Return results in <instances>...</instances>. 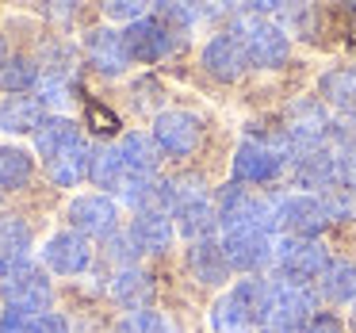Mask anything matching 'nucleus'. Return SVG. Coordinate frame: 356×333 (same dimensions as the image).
<instances>
[{"instance_id": "obj_1", "label": "nucleus", "mask_w": 356, "mask_h": 333, "mask_svg": "<svg viewBox=\"0 0 356 333\" xmlns=\"http://www.w3.org/2000/svg\"><path fill=\"white\" fill-rule=\"evenodd\" d=\"M310 318H314V295H310L307 284L268 279L257 330L261 333H302Z\"/></svg>"}, {"instance_id": "obj_2", "label": "nucleus", "mask_w": 356, "mask_h": 333, "mask_svg": "<svg viewBox=\"0 0 356 333\" xmlns=\"http://www.w3.org/2000/svg\"><path fill=\"white\" fill-rule=\"evenodd\" d=\"M0 295H4V302H8L12 314H24V318L50 314V302H54V287H50V279L42 276V268H35V264H27V261L12 264V268L4 272V279H0Z\"/></svg>"}, {"instance_id": "obj_3", "label": "nucleus", "mask_w": 356, "mask_h": 333, "mask_svg": "<svg viewBox=\"0 0 356 333\" xmlns=\"http://www.w3.org/2000/svg\"><path fill=\"white\" fill-rule=\"evenodd\" d=\"M264 287H268V279H245L234 291H226L211 310V325L218 333H253L257 322H261Z\"/></svg>"}, {"instance_id": "obj_4", "label": "nucleus", "mask_w": 356, "mask_h": 333, "mask_svg": "<svg viewBox=\"0 0 356 333\" xmlns=\"http://www.w3.org/2000/svg\"><path fill=\"white\" fill-rule=\"evenodd\" d=\"M238 39L245 47L249 65H257V70H280L287 62V54H291L287 50V35L276 24H268L261 12H245L238 19Z\"/></svg>"}, {"instance_id": "obj_5", "label": "nucleus", "mask_w": 356, "mask_h": 333, "mask_svg": "<svg viewBox=\"0 0 356 333\" xmlns=\"http://www.w3.org/2000/svg\"><path fill=\"white\" fill-rule=\"evenodd\" d=\"M272 207V226L284 230V238H310L325 230L330 215H325L318 195H284V200H268Z\"/></svg>"}, {"instance_id": "obj_6", "label": "nucleus", "mask_w": 356, "mask_h": 333, "mask_svg": "<svg viewBox=\"0 0 356 333\" xmlns=\"http://www.w3.org/2000/svg\"><path fill=\"white\" fill-rule=\"evenodd\" d=\"M276 268L284 272V279H295V284H307V279H322V272L330 268V257L318 241L310 238H280L276 249Z\"/></svg>"}, {"instance_id": "obj_7", "label": "nucleus", "mask_w": 356, "mask_h": 333, "mask_svg": "<svg viewBox=\"0 0 356 333\" xmlns=\"http://www.w3.org/2000/svg\"><path fill=\"white\" fill-rule=\"evenodd\" d=\"M215 215H218V222H222V234L226 230H245V226H261V230L272 226V207L261 203L257 195H249V188H241L238 180H230V184L218 192Z\"/></svg>"}, {"instance_id": "obj_8", "label": "nucleus", "mask_w": 356, "mask_h": 333, "mask_svg": "<svg viewBox=\"0 0 356 333\" xmlns=\"http://www.w3.org/2000/svg\"><path fill=\"white\" fill-rule=\"evenodd\" d=\"M123 39H127V50H131V62H146V65L169 58L180 47V31H172L157 16H146L138 24H131L123 31Z\"/></svg>"}, {"instance_id": "obj_9", "label": "nucleus", "mask_w": 356, "mask_h": 333, "mask_svg": "<svg viewBox=\"0 0 356 333\" xmlns=\"http://www.w3.org/2000/svg\"><path fill=\"white\" fill-rule=\"evenodd\" d=\"M284 154L276 149V142H257L245 138L234 154V177L238 184H272L284 172Z\"/></svg>"}, {"instance_id": "obj_10", "label": "nucleus", "mask_w": 356, "mask_h": 333, "mask_svg": "<svg viewBox=\"0 0 356 333\" xmlns=\"http://www.w3.org/2000/svg\"><path fill=\"white\" fill-rule=\"evenodd\" d=\"M200 134H203V127H200V119H195L192 111H177V108H172V111H161V115L154 119V142H157V149L169 154V157L195 154Z\"/></svg>"}, {"instance_id": "obj_11", "label": "nucleus", "mask_w": 356, "mask_h": 333, "mask_svg": "<svg viewBox=\"0 0 356 333\" xmlns=\"http://www.w3.org/2000/svg\"><path fill=\"white\" fill-rule=\"evenodd\" d=\"M272 238L268 230L261 226H245V230H226L222 234V253L230 261V268H241V272H257L272 261Z\"/></svg>"}, {"instance_id": "obj_12", "label": "nucleus", "mask_w": 356, "mask_h": 333, "mask_svg": "<svg viewBox=\"0 0 356 333\" xmlns=\"http://www.w3.org/2000/svg\"><path fill=\"white\" fill-rule=\"evenodd\" d=\"M42 261H47V268L58 272V276H77V272H85L88 264H92V245H88L85 234L62 230L42 245Z\"/></svg>"}, {"instance_id": "obj_13", "label": "nucleus", "mask_w": 356, "mask_h": 333, "mask_svg": "<svg viewBox=\"0 0 356 333\" xmlns=\"http://www.w3.org/2000/svg\"><path fill=\"white\" fill-rule=\"evenodd\" d=\"M70 222L85 238H111L119 222V207L108 195H77L70 203Z\"/></svg>"}, {"instance_id": "obj_14", "label": "nucleus", "mask_w": 356, "mask_h": 333, "mask_svg": "<svg viewBox=\"0 0 356 333\" xmlns=\"http://www.w3.org/2000/svg\"><path fill=\"white\" fill-rule=\"evenodd\" d=\"M287 165H291L295 184H299V188H310V192H325V188L337 184V149H330V146L302 149V154H295Z\"/></svg>"}, {"instance_id": "obj_15", "label": "nucleus", "mask_w": 356, "mask_h": 333, "mask_svg": "<svg viewBox=\"0 0 356 333\" xmlns=\"http://www.w3.org/2000/svg\"><path fill=\"white\" fill-rule=\"evenodd\" d=\"M85 54H88V62H92L100 73H108V77H119V73L131 65L127 39H123V31H115V27H96V31H88Z\"/></svg>"}, {"instance_id": "obj_16", "label": "nucleus", "mask_w": 356, "mask_h": 333, "mask_svg": "<svg viewBox=\"0 0 356 333\" xmlns=\"http://www.w3.org/2000/svg\"><path fill=\"white\" fill-rule=\"evenodd\" d=\"M249 58H245V47H241L238 35H215V39L203 47V70L211 73L215 81H238L245 73Z\"/></svg>"}, {"instance_id": "obj_17", "label": "nucleus", "mask_w": 356, "mask_h": 333, "mask_svg": "<svg viewBox=\"0 0 356 333\" xmlns=\"http://www.w3.org/2000/svg\"><path fill=\"white\" fill-rule=\"evenodd\" d=\"M111 295H115L119 307H127L134 314V310H149L154 307V279H149V272L134 268V264H123V268L115 272V279H111Z\"/></svg>"}, {"instance_id": "obj_18", "label": "nucleus", "mask_w": 356, "mask_h": 333, "mask_svg": "<svg viewBox=\"0 0 356 333\" xmlns=\"http://www.w3.org/2000/svg\"><path fill=\"white\" fill-rule=\"evenodd\" d=\"M47 123V108L39 96H8L0 104V131L8 134H35Z\"/></svg>"}, {"instance_id": "obj_19", "label": "nucleus", "mask_w": 356, "mask_h": 333, "mask_svg": "<svg viewBox=\"0 0 356 333\" xmlns=\"http://www.w3.org/2000/svg\"><path fill=\"white\" fill-rule=\"evenodd\" d=\"M131 241L138 253H165L172 245V222L165 211H138L131 222Z\"/></svg>"}, {"instance_id": "obj_20", "label": "nucleus", "mask_w": 356, "mask_h": 333, "mask_svg": "<svg viewBox=\"0 0 356 333\" xmlns=\"http://www.w3.org/2000/svg\"><path fill=\"white\" fill-rule=\"evenodd\" d=\"M188 264H192L200 284H226V279H230V261H226V253H222V241H215V238L192 241Z\"/></svg>"}, {"instance_id": "obj_21", "label": "nucleus", "mask_w": 356, "mask_h": 333, "mask_svg": "<svg viewBox=\"0 0 356 333\" xmlns=\"http://www.w3.org/2000/svg\"><path fill=\"white\" fill-rule=\"evenodd\" d=\"M77 142H85V138H81L77 123H73V119H65V115H47V123L35 131V149L42 154V161L65 154V149L77 146Z\"/></svg>"}, {"instance_id": "obj_22", "label": "nucleus", "mask_w": 356, "mask_h": 333, "mask_svg": "<svg viewBox=\"0 0 356 333\" xmlns=\"http://www.w3.org/2000/svg\"><path fill=\"white\" fill-rule=\"evenodd\" d=\"M119 154H123L127 177H154L157 161H161V149H157L154 134H123Z\"/></svg>"}, {"instance_id": "obj_23", "label": "nucleus", "mask_w": 356, "mask_h": 333, "mask_svg": "<svg viewBox=\"0 0 356 333\" xmlns=\"http://www.w3.org/2000/svg\"><path fill=\"white\" fill-rule=\"evenodd\" d=\"M88 161H92V146H88V142H77V146H70L65 154L50 157L47 177L54 180L58 188H73V184H81V177H88Z\"/></svg>"}, {"instance_id": "obj_24", "label": "nucleus", "mask_w": 356, "mask_h": 333, "mask_svg": "<svg viewBox=\"0 0 356 333\" xmlns=\"http://www.w3.org/2000/svg\"><path fill=\"white\" fill-rule=\"evenodd\" d=\"M88 180L96 188H123L127 180V165L119 146H96L92 149V161H88Z\"/></svg>"}, {"instance_id": "obj_25", "label": "nucleus", "mask_w": 356, "mask_h": 333, "mask_svg": "<svg viewBox=\"0 0 356 333\" xmlns=\"http://www.w3.org/2000/svg\"><path fill=\"white\" fill-rule=\"evenodd\" d=\"M318 88L325 104H333L345 115H356V70H330L318 81Z\"/></svg>"}, {"instance_id": "obj_26", "label": "nucleus", "mask_w": 356, "mask_h": 333, "mask_svg": "<svg viewBox=\"0 0 356 333\" xmlns=\"http://www.w3.org/2000/svg\"><path fill=\"white\" fill-rule=\"evenodd\" d=\"M318 291H322V299H330V302H353L356 299V264L330 261V268L322 272V279H318Z\"/></svg>"}, {"instance_id": "obj_27", "label": "nucleus", "mask_w": 356, "mask_h": 333, "mask_svg": "<svg viewBox=\"0 0 356 333\" xmlns=\"http://www.w3.org/2000/svg\"><path fill=\"white\" fill-rule=\"evenodd\" d=\"M172 218H177V230L184 234V238H192V241H207L211 230L218 226V215H215V207H211L207 200L172 211Z\"/></svg>"}, {"instance_id": "obj_28", "label": "nucleus", "mask_w": 356, "mask_h": 333, "mask_svg": "<svg viewBox=\"0 0 356 333\" xmlns=\"http://www.w3.org/2000/svg\"><path fill=\"white\" fill-rule=\"evenodd\" d=\"M200 200H207V184H203L200 172H180V177H172L161 184V207L180 211V207L200 203Z\"/></svg>"}, {"instance_id": "obj_29", "label": "nucleus", "mask_w": 356, "mask_h": 333, "mask_svg": "<svg viewBox=\"0 0 356 333\" xmlns=\"http://www.w3.org/2000/svg\"><path fill=\"white\" fill-rule=\"evenodd\" d=\"M31 172H35V157L27 154V149L0 146V188L16 192V188H24L27 180H31Z\"/></svg>"}, {"instance_id": "obj_30", "label": "nucleus", "mask_w": 356, "mask_h": 333, "mask_svg": "<svg viewBox=\"0 0 356 333\" xmlns=\"http://www.w3.org/2000/svg\"><path fill=\"white\" fill-rule=\"evenodd\" d=\"M27 249H31V226L16 215H4L0 218V257L4 261H24Z\"/></svg>"}, {"instance_id": "obj_31", "label": "nucleus", "mask_w": 356, "mask_h": 333, "mask_svg": "<svg viewBox=\"0 0 356 333\" xmlns=\"http://www.w3.org/2000/svg\"><path fill=\"white\" fill-rule=\"evenodd\" d=\"M31 85H39V70H35V62H27V58H8V62L0 65V88L12 96H24Z\"/></svg>"}, {"instance_id": "obj_32", "label": "nucleus", "mask_w": 356, "mask_h": 333, "mask_svg": "<svg viewBox=\"0 0 356 333\" xmlns=\"http://www.w3.org/2000/svg\"><path fill=\"white\" fill-rule=\"evenodd\" d=\"M318 200H322L325 215L337 218V222H348V218H356V192H353V188L333 184V188H325V192L318 195Z\"/></svg>"}, {"instance_id": "obj_33", "label": "nucleus", "mask_w": 356, "mask_h": 333, "mask_svg": "<svg viewBox=\"0 0 356 333\" xmlns=\"http://www.w3.org/2000/svg\"><path fill=\"white\" fill-rule=\"evenodd\" d=\"M119 333H172V330L165 325L161 314H154V310H134V314H127L123 322H119Z\"/></svg>"}, {"instance_id": "obj_34", "label": "nucleus", "mask_w": 356, "mask_h": 333, "mask_svg": "<svg viewBox=\"0 0 356 333\" xmlns=\"http://www.w3.org/2000/svg\"><path fill=\"white\" fill-rule=\"evenodd\" d=\"M337 184L356 192V138H345L337 146Z\"/></svg>"}, {"instance_id": "obj_35", "label": "nucleus", "mask_w": 356, "mask_h": 333, "mask_svg": "<svg viewBox=\"0 0 356 333\" xmlns=\"http://www.w3.org/2000/svg\"><path fill=\"white\" fill-rule=\"evenodd\" d=\"M39 100H42V108L70 100V85H65L62 73H47V77H39Z\"/></svg>"}, {"instance_id": "obj_36", "label": "nucleus", "mask_w": 356, "mask_h": 333, "mask_svg": "<svg viewBox=\"0 0 356 333\" xmlns=\"http://www.w3.org/2000/svg\"><path fill=\"white\" fill-rule=\"evenodd\" d=\"M104 12H108L111 19H131V24H138V19L149 16L146 4H134V0H115V4H108Z\"/></svg>"}, {"instance_id": "obj_37", "label": "nucleus", "mask_w": 356, "mask_h": 333, "mask_svg": "<svg viewBox=\"0 0 356 333\" xmlns=\"http://www.w3.org/2000/svg\"><path fill=\"white\" fill-rule=\"evenodd\" d=\"M302 333H345V325H341V318H333V314H314Z\"/></svg>"}, {"instance_id": "obj_38", "label": "nucleus", "mask_w": 356, "mask_h": 333, "mask_svg": "<svg viewBox=\"0 0 356 333\" xmlns=\"http://www.w3.org/2000/svg\"><path fill=\"white\" fill-rule=\"evenodd\" d=\"M31 333H70V325L58 314H42V318H31Z\"/></svg>"}, {"instance_id": "obj_39", "label": "nucleus", "mask_w": 356, "mask_h": 333, "mask_svg": "<svg viewBox=\"0 0 356 333\" xmlns=\"http://www.w3.org/2000/svg\"><path fill=\"white\" fill-rule=\"evenodd\" d=\"M0 333H31V318H24V314H4L0 318Z\"/></svg>"}, {"instance_id": "obj_40", "label": "nucleus", "mask_w": 356, "mask_h": 333, "mask_svg": "<svg viewBox=\"0 0 356 333\" xmlns=\"http://www.w3.org/2000/svg\"><path fill=\"white\" fill-rule=\"evenodd\" d=\"M8 268H12V264L4 261V257H0V276H4V272H8Z\"/></svg>"}]
</instances>
